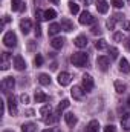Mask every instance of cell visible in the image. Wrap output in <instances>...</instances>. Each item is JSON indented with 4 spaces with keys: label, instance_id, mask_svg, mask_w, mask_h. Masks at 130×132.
Segmentation results:
<instances>
[{
    "label": "cell",
    "instance_id": "cell-44",
    "mask_svg": "<svg viewBox=\"0 0 130 132\" xmlns=\"http://www.w3.org/2000/svg\"><path fill=\"white\" fill-rule=\"evenodd\" d=\"M26 114H28V117H32V115H34V111H32V109H28V111H26Z\"/></svg>",
    "mask_w": 130,
    "mask_h": 132
},
{
    "label": "cell",
    "instance_id": "cell-22",
    "mask_svg": "<svg viewBox=\"0 0 130 132\" xmlns=\"http://www.w3.org/2000/svg\"><path fill=\"white\" fill-rule=\"evenodd\" d=\"M38 81H40V85H43V86H49V85H51V77H49L48 74H40V75H38Z\"/></svg>",
    "mask_w": 130,
    "mask_h": 132
},
{
    "label": "cell",
    "instance_id": "cell-38",
    "mask_svg": "<svg viewBox=\"0 0 130 132\" xmlns=\"http://www.w3.org/2000/svg\"><path fill=\"white\" fill-rule=\"evenodd\" d=\"M20 100H22L23 103H28V101H29V97H28V94H22V95H20Z\"/></svg>",
    "mask_w": 130,
    "mask_h": 132
},
{
    "label": "cell",
    "instance_id": "cell-17",
    "mask_svg": "<svg viewBox=\"0 0 130 132\" xmlns=\"http://www.w3.org/2000/svg\"><path fill=\"white\" fill-rule=\"evenodd\" d=\"M73 43H75L77 48H86L87 46V38H86V35H78L73 40Z\"/></svg>",
    "mask_w": 130,
    "mask_h": 132
},
{
    "label": "cell",
    "instance_id": "cell-36",
    "mask_svg": "<svg viewBox=\"0 0 130 132\" xmlns=\"http://www.w3.org/2000/svg\"><path fill=\"white\" fill-rule=\"evenodd\" d=\"M104 132H116V128L113 125H107V126H104Z\"/></svg>",
    "mask_w": 130,
    "mask_h": 132
},
{
    "label": "cell",
    "instance_id": "cell-9",
    "mask_svg": "<svg viewBox=\"0 0 130 132\" xmlns=\"http://www.w3.org/2000/svg\"><path fill=\"white\" fill-rule=\"evenodd\" d=\"M57 80H58V85L60 86H67L72 81V77H70L69 72H60L58 77H57Z\"/></svg>",
    "mask_w": 130,
    "mask_h": 132
},
{
    "label": "cell",
    "instance_id": "cell-8",
    "mask_svg": "<svg viewBox=\"0 0 130 132\" xmlns=\"http://www.w3.org/2000/svg\"><path fill=\"white\" fill-rule=\"evenodd\" d=\"M97 65H98V68H99L101 71H107L109 66H110V59L106 57V55H99V57L97 59Z\"/></svg>",
    "mask_w": 130,
    "mask_h": 132
},
{
    "label": "cell",
    "instance_id": "cell-16",
    "mask_svg": "<svg viewBox=\"0 0 130 132\" xmlns=\"http://www.w3.org/2000/svg\"><path fill=\"white\" fill-rule=\"evenodd\" d=\"M60 25H61V29H64L66 32H70V31H73V29H75L73 23H72L69 19H66V17H64V19H61V23H60Z\"/></svg>",
    "mask_w": 130,
    "mask_h": 132
},
{
    "label": "cell",
    "instance_id": "cell-48",
    "mask_svg": "<svg viewBox=\"0 0 130 132\" xmlns=\"http://www.w3.org/2000/svg\"><path fill=\"white\" fill-rule=\"evenodd\" d=\"M127 106H129V108H130V97H129V98H127Z\"/></svg>",
    "mask_w": 130,
    "mask_h": 132
},
{
    "label": "cell",
    "instance_id": "cell-7",
    "mask_svg": "<svg viewBox=\"0 0 130 132\" xmlns=\"http://www.w3.org/2000/svg\"><path fill=\"white\" fill-rule=\"evenodd\" d=\"M84 94H86V91L83 89V86H73L70 89V95L75 100H83L84 98Z\"/></svg>",
    "mask_w": 130,
    "mask_h": 132
},
{
    "label": "cell",
    "instance_id": "cell-30",
    "mask_svg": "<svg viewBox=\"0 0 130 132\" xmlns=\"http://www.w3.org/2000/svg\"><path fill=\"white\" fill-rule=\"evenodd\" d=\"M115 91H116L118 94L126 92V85H124V83H121V81H115Z\"/></svg>",
    "mask_w": 130,
    "mask_h": 132
},
{
    "label": "cell",
    "instance_id": "cell-39",
    "mask_svg": "<svg viewBox=\"0 0 130 132\" xmlns=\"http://www.w3.org/2000/svg\"><path fill=\"white\" fill-rule=\"evenodd\" d=\"M35 35H37V37H40V35H41V31H40V25H38V23H37V26H35Z\"/></svg>",
    "mask_w": 130,
    "mask_h": 132
},
{
    "label": "cell",
    "instance_id": "cell-31",
    "mask_svg": "<svg viewBox=\"0 0 130 132\" xmlns=\"http://www.w3.org/2000/svg\"><path fill=\"white\" fill-rule=\"evenodd\" d=\"M67 5H69V9H70L72 14H78V12H80V6H78L75 2H69Z\"/></svg>",
    "mask_w": 130,
    "mask_h": 132
},
{
    "label": "cell",
    "instance_id": "cell-1",
    "mask_svg": "<svg viewBox=\"0 0 130 132\" xmlns=\"http://www.w3.org/2000/svg\"><path fill=\"white\" fill-rule=\"evenodd\" d=\"M70 63L77 68H83V66L87 63V54L83 52V51H78V52H73L70 55Z\"/></svg>",
    "mask_w": 130,
    "mask_h": 132
},
{
    "label": "cell",
    "instance_id": "cell-32",
    "mask_svg": "<svg viewBox=\"0 0 130 132\" xmlns=\"http://www.w3.org/2000/svg\"><path fill=\"white\" fill-rule=\"evenodd\" d=\"M51 111H52V108H51V104H44L41 109H40V114L44 117V115H48V114H51Z\"/></svg>",
    "mask_w": 130,
    "mask_h": 132
},
{
    "label": "cell",
    "instance_id": "cell-41",
    "mask_svg": "<svg viewBox=\"0 0 130 132\" xmlns=\"http://www.w3.org/2000/svg\"><path fill=\"white\" fill-rule=\"evenodd\" d=\"M43 132H61L58 128H51V129H46V131H43Z\"/></svg>",
    "mask_w": 130,
    "mask_h": 132
},
{
    "label": "cell",
    "instance_id": "cell-12",
    "mask_svg": "<svg viewBox=\"0 0 130 132\" xmlns=\"http://www.w3.org/2000/svg\"><path fill=\"white\" fill-rule=\"evenodd\" d=\"M9 52H2V63H0V69L2 71H6V69H9V66H11V63H9Z\"/></svg>",
    "mask_w": 130,
    "mask_h": 132
},
{
    "label": "cell",
    "instance_id": "cell-34",
    "mask_svg": "<svg viewBox=\"0 0 130 132\" xmlns=\"http://www.w3.org/2000/svg\"><path fill=\"white\" fill-rule=\"evenodd\" d=\"M34 63H35V66H37V68H40V66L43 65V57H41L40 54H37V57L34 59Z\"/></svg>",
    "mask_w": 130,
    "mask_h": 132
},
{
    "label": "cell",
    "instance_id": "cell-3",
    "mask_svg": "<svg viewBox=\"0 0 130 132\" xmlns=\"http://www.w3.org/2000/svg\"><path fill=\"white\" fill-rule=\"evenodd\" d=\"M14 86H15V80H14V77H5V78H3V81H2V89H3V92H9V91H12Z\"/></svg>",
    "mask_w": 130,
    "mask_h": 132
},
{
    "label": "cell",
    "instance_id": "cell-26",
    "mask_svg": "<svg viewBox=\"0 0 130 132\" xmlns=\"http://www.w3.org/2000/svg\"><path fill=\"white\" fill-rule=\"evenodd\" d=\"M55 17H57L55 9H46L44 11V20H54Z\"/></svg>",
    "mask_w": 130,
    "mask_h": 132
},
{
    "label": "cell",
    "instance_id": "cell-37",
    "mask_svg": "<svg viewBox=\"0 0 130 132\" xmlns=\"http://www.w3.org/2000/svg\"><path fill=\"white\" fill-rule=\"evenodd\" d=\"M113 40L115 42H123V32H116L113 35Z\"/></svg>",
    "mask_w": 130,
    "mask_h": 132
},
{
    "label": "cell",
    "instance_id": "cell-10",
    "mask_svg": "<svg viewBox=\"0 0 130 132\" xmlns=\"http://www.w3.org/2000/svg\"><path fill=\"white\" fill-rule=\"evenodd\" d=\"M60 115H61V114H58V112H55V114H48V115H44L43 121H44L46 125H54V123H57V121L60 120Z\"/></svg>",
    "mask_w": 130,
    "mask_h": 132
},
{
    "label": "cell",
    "instance_id": "cell-2",
    "mask_svg": "<svg viewBox=\"0 0 130 132\" xmlns=\"http://www.w3.org/2000/svg\"><path fill=\"white\" fill-rule=\"evenodd\" d=\"M3 45L6 48H15V45H17V35L12 31H8L3 35Z\"/></svg>",
    "mask_w": 130,
    "mask_h": 132
},
{
    "label": "cell",
    "instance_id": "cell-14",
    "mask_svg": "<svg viewBox=\"0 0 130 132\" xmlns=\"http://www.w3.org/2000/svg\"><path fill=\"white\" fill-rule=\"evenodd\" d=\"M20 29H22V32L23 34H28L31 29H32V23H31V20L29 19H23V20H20Z\"/></svg>",
    "mask_w": 130,
    "mask_h": 132
},
{
    "label": "cell",
    "instance_id": "cell-15",
    "mask_svg": "<svg viewBox=\"0 0 130 132\" xmlns=\"http://www.w3.org/2000/svg\"><path fill=\"white\" fill-rule=\"evenodd\" d=\"M97 5V9H98V12H101V14H106L107 11H109V3L106 2V0H97L95 2Z\"/></svg>",
    "mask_w": 130,
    "mask_h": 132
},
{
    "label": "cell",
    "instance_id": "cell-11",
    "mask_svg": "<svg viewBox=\"0 0 130 132\" xmlns=\"http://www.w3.org/2000/svg\"><path fill=\"white\" fill-rule=\"evenodd\" d=\"M11 8H12V11H15V12H22V11L26 9L25 2H22V0H12V2H11Z\"/></svg>",
    "mask_w": 130,
    "mask_h": 132
},
{
    "label": "cell",
    "instance_id": "cell-42",
    "mask_svg": "<svg viewBox=\"0 0 130 132\" xmlns=\"http://www.w3.org/2000/svg\"><path fill=\"white\" fill-rule=\"evenodd\" d=\"M124 29H126V31H130V22H126V23H124Z\"/></svg>",
    "mask_w": 130,
    "mask_h": 132
},
{
    "label": "cell",
    "instance_id": "cell-33",
    "mask_svg": "<svg viewBox=\"0 0 130 132\" xmlns=\"http://www.w3.org/2000/svg\"><path fill=\"white\" fill-rule=\"evenodd\" d=\"M109 54H110V59L113 60V59H116V57H118V54H119V52H118V49H116V48H109Z\"/></svg>",
    "mask_w": 130,
    "mask_h": 132
},
{
    "label": "cell",
    "instance_id": "cell-23",
    "mask_svg": "<svg viewBox=\"0 0 130 132\" xmlns=\"http://www.w3.org/2000/svg\"><path fill=\"white\" fill-rule=\"evenodd\" d=\"M49 35H55V34H58L61 31V25L60 23H52V25H49Z\"/></svg>",
    "mask_w": 130,
    "mask_h": 132
},
{
    "label": "cell",
    "instance_id": "cell-43",
    "mask_svg": "<svg viewBox=\"0 0 130 132\" xmlns=\"http://www.w3.org/2000/svg\"><path fill=\"white\" fill-rule=\"evenodd\" d=\"M34 46H35V42H29V45H28V48H29L31 51L34 49Z\"/></svg>",
    "mask_w": 130,
    "mask_h": 132
},
{
    "label": "cell",
    "instance_id": "cell-18",
    "mask_svg": "<svg viewBox=\"0 0 130 132\" xmlns=\"http://www.w3.org/2000/svg\"><path fill=\"white\" fill-rule=\"evenodd\" d=\"M64 120H66V125H67V126H75L77 121H78L77 117L73 115V112H67L64 115Z\"/></svg>",
    "mask_w": 130,
    "mask_h": 132
},
{
    "label": "cell",
    "instance_id": "cell-5",
    "mask_svg": "<svg viewBox=\"0 0 130 132\" xmlns=\"http://www.w3.org/2000/svg\"><path fill=\"white\" fill-rule=\"evenodd\" d=\"M6 104H8V111H9L11 115H17V114H18V108H17V103H15L14 95H9V97H8Z\"/></svg>",
    "mask_w": 130,
    "mask_h": 132
},
{
    "label": "cell",
    "instance_id": "cell-45",
    "mask_svg": "<svg viewBox=\"0 0 130 132\" xmlns=\"http://www.w3.org/2000/svg\"><path fill=\"white\" fill-rule=\"evenodd\" d=\"M126 46H127V49L130 51V38H127V42H126Z\"/></svg>",
    "mask_w": 130,
    "mask_h": 132
},
{
    "label": "cell",
    "instance_id": "cell-20",
    "mask_svg": "<svg viewBox=\"0 0 130 132\" xmlns=\"http://www.w3.org/2000/svg\"><path fill=\"white\" fill-rule=\"evenodd\" d=\"M119 71L124 72V74H130V63L126 59H121L119 60Z\"/></svg>",
    "mask_w": 130,
    "mask_h": 132
},
{
    "label": "cell",
    "instance_id": "cell-40",
    "mask_svg": "<svg viewBox=\"0 0 130 132\" xmlns=\"http://www.w3.org/2000/svg\"><path fill=\"white\" fill-rule=\"evenodd\" d=\"M99 31H101V29H99V26H98V25H95V26L92 28V34H99Z\"/></svg>",
    "mask_w": 130,
    "mask_h": 132
},
{
    "label": "cell",
    "instance_id": "cell-19",
    "mask_svg": "<svg viewBox=\"0 0 130 132\" xmlns=\"http://www.w3.org/2000/svg\"><path fill=\"white\" fill-rule=\"evenodd\" d=\"M63 45H64V38H63V37H55V38L51 42V46H52L54 49H61Z\"/></svg>",
    "mask_w": 130,
    "mask_h": 132
},
{
    "label": "cell",
    "instance_id": "cell-47",
    "mask_svg": "<svg viewBox=\"0 0 130 132\" xmlns=\"http://www.w3.org/2000/svg\"><path fill=\"white\" fill-rule=\"evenodd\" d=\"M84 3H86V5H90V3H92V0H84Z\"/></svg>",
    "mask_w": 130,
    "mask_h": 132
},
{
    "label": "cell",
    "instance_id": "cell-24",
    "mask_svg": "<svg viewBox=\"0 0 130 132\" xmlns=\"http://www.w3.org/2000/svg\"><path fill=\"white\" fill-rule=\"evenodd\" d=\"M98 131H99V123H98V120L89 121V125H87V132H98Z\"/></svg>",
    "mask_w": 130,
    "mask_h": 132
},
{
    "label": "cell",
    "instance_id": "cell-13",
    "mask_svg": "<svg viewBox=\"0 0 130 132\" xmlns=\"http://www.w3.org/2000/svg\"><path fill=\"white\" fill-rule=\"evenodd\" d=\"M14 68H15L17 71H25V69H26V62L23 60L22 55H17V57L14 59Z\"/></svg>",
    "mask_w": 130,
    "mask_h": 132
},
{
    "label": "cell",
    "instance_id": "cell-46",
    "mask_svg": "<svg viewBox=\"0 0 130 132\" xmlns=\"http://www.w3.org/2000/svg\"><path fill=\"white\" fill-rule=\"evenodd\" d=\"M49 2L54 3V5H58V3H60V0H49Z\"/></svg>",
    "mask_w": 130,
    "mask_h": 132
},
{
    "label": "cell",
    "instance_id": "cell-49",
    "mask_svg": "<svg viewBox=\"0 0 130 132\" xmlns=\"http://www.w3.org/2000/svg\"><path fill=\"white\" fill-rule=\"evenodd\" d=\"M3 132H12V131H3Z\"/></svg>",
    "mask_w": 130,
    "mask_h": 132
},
{
    "label": "cell",
    "instance_id": "cell-29",
    "mask_svg": "<svg viewBox=\"0 0 130 132\" xmlns=\"http://www.w3.org/2000/svg\"><path fill=\"white\" fill-rule=\"evenodd\" d=\"M95 48L101 51V49H107L109 46H107V42H106L104 38H99V40H98L97 43H95Z\"/></svg>",
    "mask_w": 130,
    "mask_h": 132
},
{
    "label": "cell",
    "instance_id": "cell-6",
    "mask_svg": "<svg viewBox=\"0 0 130 132\" xmlns=\"http://www.w3.org/2000/svg\"><path fill=\"white\" fill-rule=\"evenodd\" d=\"M83 89L86 92H90L94 89V78H92V75H89V74L83 75Z\"/></svg>",
    "mask_w": 130,
    "mask_h": 132
},
{
    "label": "cell",
    "instance_id": "cell-25",
    "mask_svg": "<svg viewBox=\"0 0 130 132\" xmlns=\"http://www.w3.org/2000/svg\"><path fill=\"white\" fill-rule=\"evenodd\" d=\"M121 125H123V128H124L126 131H130V114L123 115V118H121Z\"/></svg>",
    "mask_w": 130,
    "mask_h": 132
},
{
    "label": "cell",
    "instance_id": "cell-4",
    "mask_svg": "<svg viewBox=\"0 0 130 132\" xmlns=\"http://www.w3.org/2000/svg\"><path fill=\"white\" fill-rule=\"evenodd\" d=\"M80 23L81 25H90V23H95V17L89 12V11H83L80 14Z\"/></svg>",
    "mask_w": 130,
    "mask_h": 132
},
{
    "label": "cell",
    "instance_id": "cell-21",
    "mask_svg": "<svg viewBox=\"0 0 130 132\" xmlns=\"http://www.w3.org/2000/svg\"><path fill=\"white\" fill-rule=\"evenodd\" d=\"M34 100H35L37 103H44V101H48V95H46L44 92H41V91H35Z\"/></svg>",
    "mask_w": 130,
    "mask_h": 132
},
{
    "label": "cell",
    "instance_id": "cell-27",
    "mask_svg": "<svg viewBox=\"0 0 130 132\" xmlns=\"http://www.w3.org/2000/svg\"><path fill=\"white\" fill-rule=\"evenodd\" d=\"M69 104H70V103H69V100H67V98L61 100V101H60V104H58V108H57V112H58V114H61L66 108H69Z\"/></svg>",
    "mask_w": 130,
    "mask_h": 132
},
{
    "label": "cell",
    "instance_id": "cell-35",
    "mask_svg": "<svg viewBox=\"0 0 130 132\" xmlns=\"http://www.w3.org/2000/svg\"><path fill=\"white\" fill-rule=\"evenodd\" d=\"M110 5H112V6H115V8H123V5H124V3H123V0H112V2H110Z\"/></svg>",
    "mask_w": 130,
    "mask_h": 132
},
{
    "label": "cell",
    "instance_id": "cell-28",
    "mask_svg": "<svg viewBox=\"0 0 130 132\" xmlns=\"http://www.w3.org/2000/svg\"><path fill=\"white\" fill-rule=\"evenodd\" d=\"M35 129H37V126L34 123H26L22 126V132H35Z\"/></svg>",
    "mask_w": 130,
    "mask_h": 132
}]
</instances>
